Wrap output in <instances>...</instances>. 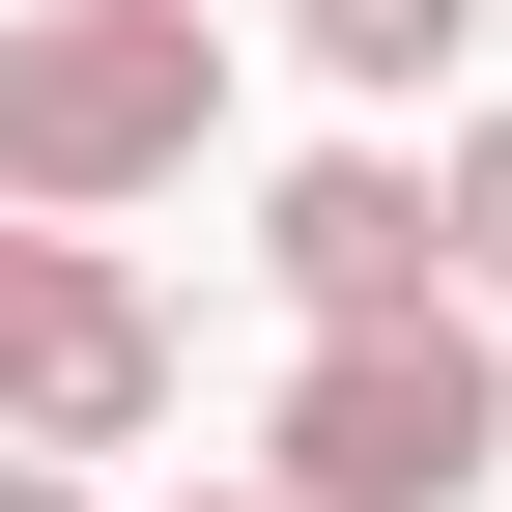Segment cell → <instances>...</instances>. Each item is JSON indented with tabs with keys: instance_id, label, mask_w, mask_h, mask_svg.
Wrapping results in <instances>:
<instances>
[{
	"instance_id": "cell-1",
	"label": "cell",
	"mask_w": 512,
	"mask_h": 512,
	"mask_svg": "<svg viewBox=\"0 0 512 512\" xmlns=\"http://www.w3.org/2000/svg\"><path fill=\"white\" fill-rule=\"evenodd\" d=\"M228 143V0H0V228H143Z\"/></svg>"
},
{
	"instance_id": "cell-2",
	"label": "cell",
	"mask_w": 512,
	"mask_h": 512,
	"mask_svg": "<svg viewBox=\"0 0 512 512\" xmlns=\"http://www.w3.org/2000/svg\"><path fill=\"white\" fill-rule=\"evenodd\" d=\"M285 512H484L512 484V313H313L256 399Z\"/></svg>"
},
{
	"instance_id": "cell-3",
	"label": "cell",
	"mask_w": 512,
	"mask_h": 512,
	"mask_svg": "<svg viewBox=\"0 0 512 512\" xmlns=\"http://www.w3.org/2000/svg\"><path fill=\"white\" fill-rule=\"evenodd\" d=\"M171 427V285L114 228H0V456H143Z\"/></svg>"
},
{
	"instance_id": "cell-4",
	"label": "cell",
	"mask_w": 512,
	"mask_h": 512,
	"mask_svg": "<svg viewBox=\"0 0 512 512\" xmlns=\"http://www.w3.org/2000/svg\"><path fill=\"white\" fill-rule=\"evenodd\" d=\"M256 285L285 313H456V200H427L399 143H313L285 200H256Z\"/></svg>"
},
{
	"instance_id": "cell-5",
	"label": "cell",
	"mask_w": 512,
	"mask_h": 512,
	"mask_svg": "<svg viewBox=\"0 0 512 512\" xmlns=\"http://www.w3.org/2000/svg\"><path fill=\"white\" fill-rule=\"evenodd\" d=\"M285 29H313V86H370V114H399V86H427V57H456V29H484V0H285Z\"/></svg>"
},
{
	"instance_id": "cell-6",
	"label": "cell",
	"mask_w": 512,
	"mask_h": 512,
	"mask_svg": "<svg viewBox=\"0 0 512 512\" xmlns=\"http://www.w3.org/2000/svg\"><path fill=\"white\" fill-rule=\"evenodd\" d=\"M427 200H456V313H512V114H456V171H427Z\"/></svg>"
},
{
	"instance_id": "cell-7",
	"label": "cell",
	"mask_w": 512,
	"mask_h": 512,
	"mask_svg": "<svg viewBox=\"0 0 512 512\" xmlns=\"http://www.w3.org/2000/svg\"><path fill=\"white\" fill-rule=\"evenodd\" d=\"M0 512H86V456H0Z\"/></svg>"
},
{
	"instance_id": "cell-8",
	"label": "cell",
	"mask_w": 512,
	"mask_h": 512,
	"mask_svg": "<svg viewBox=\"0 0 512 512\" xmlns=\"http://www.w3.org/2000/svg\"><path fill=\"white\" fill-rule=\"evenodd\" d=\"M171 512H285V484H256V456H228V484H171Z\"/></svg>"
}]
</instances>
